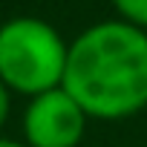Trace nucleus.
Masks as SVG:
<instances>
[{
	"label": "nucleus",
	"mask_w": 147,
	"mask_h": 147,
	"mask_svg": "<svg viewBox=\"0 0 147 147\" xmlns=\"http://www.w3.org/2000/svg\"><path fill=\"white\" fill-rule=\"evenodd\" d=\"M90 121H121L147 107V32L118 18L69 40L63 84Z\"/></svg>",
	"instance_id": "1"
},
{
	"label": "nucleus",
	"mask_w": 147,
	"mask_h": 147,
	"mask_svg": "<svg viewBox=\"0 0 147 147\" xmlns=\"http://www.w3.org/2000/svg\"><path fill=\"white\" fill-rule=\"evenodd\" d=\"M69 40L38 15L0 23V81L12 95H40L63 84Z\"/></svg>",
	"instance_id": "2"
},
{
	"label": "nucleus",
	"mask_w": 147,
	"mask_h": 147,
	"mask_svg": "<svg viewBox=\"0 0 147 147\" xmlns=\"http://www.w3.org/2000/svg\"><path fill=\"white\" fill-rule=\"evenodd\" d=\"M90 115L63 87L26 98L23 110V144L26 147H81Z\"/></svg>",
	"instance_id": "3"
},
{
	"label": "nucleus",
	"mask_w": 147,
	"mask_h": 147,
	"mask_svg": "<svg viewBox=\"0 0 147 147\" xmlns=\"http://www.w3.org/2000/svg\"><path fill=\"white\" fill-rule=\"evenodd\" d=\"M110 6L115 9L118 20L147 32V0H110Z\"/></svg>",
	"instance_id": "4"
},
{
	"label": "nucleus",
	"mask_w": 147,
	"mask_h": 147,
	"mask_svg": "<svg viewBox=\"0 0 147 147\" xmlns=\"http://www.w3.org/2000/svg\"><path fill=\"white\" fill-rule=\"evenodd\" d=\"M9 113H12V92H9V87L3 81H0V136H3V127L9 121Z\"/></svg>",
	"instance_id": "5"
},
{
	"label": "nucleus",
	"mask_w": 147,
	"mask_h": 147,
	"mask_svg": "<svg viewBox=\"0 0 147 147\" xmlns=\"http://www.w3.org/2000/svg\"><path fill=\"white\" fill-rule=\"evenodd\" d=\"M0 147H26V144L18 138H9V136H0Z\"/></svg>",
	"instance_id": "6"
}]
</instances>
